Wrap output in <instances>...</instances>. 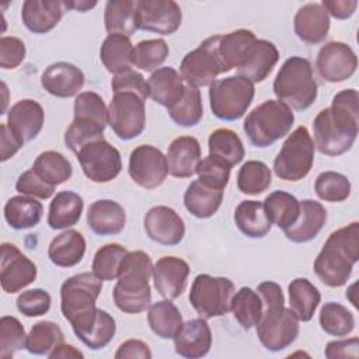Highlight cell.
Listing matches in <instances>:
<instances>
[{
	"mask_svg": "<svg viewBox=\"0 0 359 359\" xmlns=\"http://www.w3.org/2000/svg\"><path fill=\"white\" fill-rule=\"evenodd\" d=\"M45 121V112L42 105L35 100H20L17 101L7 114V126L13 135L21 142L25 143L35 139L42 130Z\"/></svg>",
	"mask_w": 359,
	"mask_h": 359,
	"instance_id": "7402d4cb",
	"label": "cell"
},
{
	"mask_svg": "<svg viewBox=\"0 0 359 359\" xmlns=\"http://www.w3.org/2000/svg\"><path fill=\"white\" fill-rule=\"evenodd\" d=\"M170 118L180 126L191 128L199 123L203 116V105L198 87L187 84L181 98L167 108Z\"/></svg>",
	"mask_w": 359,
	"mask_h": 359,
	"instance_id": "f6af8a7d",
	"label": "cell"
},
{
	"mask_svg": "<svg viewBox=\"0 0 359 359\" xmlns=\"http://www.w3.org/2000/svg\"><path fill=\"white\" fill-rule=\"evenodd\" d=\"M359 259V223L332 231L314 259V272L330 287L344 286Z\"/></svg>",
	"mask_w": 359,
	"mask_h": 359,
	"instance_id": "3957f363",
	"label": "cell"
},
{
	"mask_svg": "<svg viewBox=\"0 0 359 359\" xmlns=\"http://www.w3.org/2000/svg\"><path fill=\"white\" fill-rule=\"evenodd\" d=\"M147 86L149 97L165 108L175 104L181 98L185 88L181 74L170 66L154 70L147 80Z\"/></svg>",
	"mask_w": 359,
	"mask_h": 359,
	"instance_id": "f546056e",
	"label": "cell"
},
{
	"mask_svg": "<svg viewBox=\"0 0 359 359\" xmlns=\"http://www.w3.org/2000/svg\"><path fill=\"white\" fill-rule=\"evenodd\" d=\"M86 252V240L77 230H66L56 236L48 248L50 262L60 268H72L77 265Z\"/></svg>",
	"mask_w": 359,
	"mask_h": 359,
	"instance_id": "4dcf8cb0",
	"label": "cell"
},
{
	"mask_svg": "<svg viewBox=\"0 0 359 359\" xmlns=\"http://www.w3.org/2000/svg\"><path fill=\"white\" fill-rule=\"evenodd\" d=\"M50 294L43 289H28L18 294L17 309L25 317H39L50 309Z\"/></svg>",
	"mask_w": 359,
	"mask_h": 359,
	"instance_id": "9f6ffc18",
	"label": "cell"
},
{
	"mask_svg": "<svg viewBox=\"0 0 359 359\" xmlns=\"http://www.w3.org/2000/svg\"><path fill=\"white\" fill-rule=\"evenodd\" d=\"M143 227L147 237L161 245H177L185 236V223L182 217L170 206H153L143 219Z\"/></svg>",
	"mask_w": 359,
	"mask_h": 359,
	"instance_id": "d6986e66",
	"label": "cell"
},
{
	"mask_svg": "<svg viewBox=\"0 0 359 359\" xmlns=\"http://www.w3.org/2000/svg\"><path fill=\"white\" fill-rule=\"evenodd\" d=\"M202 150L194 136H180L174 139L167 150L168 174L175 178H189L196 172Z\"/></svg>",
	"mask_w": 359,
	"mask_h": 359,
	"instance_id": "4316f807",
	"label": "cell"
},
{
	"mask_svg": "<svg viewBox=\"0 0 359 359\" xmlns=\"http://www.w3.org/2000/svg\"><path fill=\"white\" fill-rule=\"evenodd\" d=\"M65 10V3L59 0H25L21 20L31 32L46 34L59 24Z\"/></svg>",
	"mask_w": 359,
	"mask_h": 359,
	"instance_id": "d4e9b609",
	"label": "cell"
},
{
	"mask_svg": "<svg viewBox=\"0 0 359 359\" xmlns=\"http://www.w3.org/2000/svg\"><path fill=\"white\" fill-rule=\"evenodd\" d=\"M76 156L83 174L97 184L112 181L122 170L121 153L105 139L87 143L76 153Z\"/></svg>",
	"mask_w": 359,
	"mask_h": 359,
	"instance_id": "5bb4252c",
	"label": "cell"
},
{
	"mask_svg": "<svg viewBox=\"0 0 359 359\" xmlns=\"http://www.w3.org/2000/svg\"><path fill=\"white\" fill-rule=\"evenodd\" d=\"M327 222L325 208L313 199L300 201V213L294 224L283 230L287 240L292 243H309L318 236Z\"/></svg>",
	"mask_w": 359,
	"mask_h": 359,
	"instance_id": "83f0119b",
	"label": "cell"
},
{
	"mask_svg": "<svg viewBox=\"0 0 359 359\" xmlns=\"http://www.w3.org/2000/svg\"><path fill=\"white\" fill-rule=\"evenodd\" d=\"M27 335L22 324L13 316L0 320V358L11 359L15 352L25 348Z\"/></svg>",
	"mask_w": 359,
	"mask_h": 359,
	"instance_id": "db71d44e",
	"label": "cell"
},
{
	"mask_svg": "<svg viewBox=\"0 0 359 359\" xmlns=\"http://www.w3.org/2000/svg\"><path fill=\"white\" fill-rule=\"evenodd\" d=\"M102 280L93 272H81L67 278L60 286V310L73 331L87 325L97 313V299Z\"/></svg>",
	"mask_w": 359,
	"mask_h": 359,
	"instance_id": "52a82bcc",
	"label": "cell"
},
{
	"mask_svg": "<svg viewBox=\"0 0 359 359\" xmlns=\"http://www.w3.org/2000/svg\"><path fill=\"white\" fill-rule=\"evenodd\" d=\"M230 311L244 330H251L258 324L262 314V302L257 290L248 286L234 292L230 302Z\"/></svg>",
	"mask_w": 359,
	"mask_h": 359,
	"instance_id": "ee69618b",
	"label": "cell"
},
{
	"mask_svg": "<svg viewBox=\"0 0 359 359\" xmlns=\"http://www.w3.org/2000/svg\"><path fill=\"white\" fill-rule=\"evenodd\" d=\"M125 223V209L112 199H98L88 208L87 224L98 236L118 234L123 230Z\"/></svg>",
	"mask_w": 359,
	"mask_h": 359,
	"instance_id": "f1b7e54d",
	"label": "cell"
},
{
	"mask_svg": "<svg viewBox=\"0 0 359 359\" xmlns=\"http://www.w3.org/2000/svg\"><path fill=\"white\" fill-rule=\"evenodd\" d=\"M15 189H17V192H20L22 195L32 196V198H39V199H48L55 192V187L42 181L32 171V168L24 171L18 177V180L15 182Z\"/></svg>",
	"mask_w": 359,
	"mask_h": 359,
	"instance_id": "680465c9",
	"label": "cell"
},
{
	"mask_svg": "<svg viewBox=\"0 0 359 359\" xmlns=\"http://www.w3.org/2000/svg\"><path fill=\"white\" fill-rule=\"evenodd\" d=\"M36 265L15 244H1L0 283L6 293H17L36 279Z\"/></svg>",
	"mask_w": 359,
	"mask_h": 359,
	"instance_id": "ac0fdd59",
	"label": "cell"
},
{
	"mask_svg": "<svg viewBox=\"0 0 359 359\" xmlns=\"http://www.w3.org/2000/svg\"><path fill=\"white\" fill-rule=\"evenodd\" d=\"M128 171L133 182L139 187L154 189L167 178V158L160 149L151 144H140L129 156Z\"/></svg>",
	"mask_w": 359,
	"mask_h": 359,
	"instance_id": "9a60e30c",
	"label": "cell"
},
{
	"mask_svg": "<svg viewBox=\"0 0 359 359\" xmlns=\"http://www.w3.org/2000/svg\"><path fill=\"white\" fill-rule=\"evenodd\" d=\"M262 203L269 222L282 230L294 224L300 213V201L285 191L271 192Z\"/></svg>",
	"mask_w": 359,
	"mask_h": 359,
	"instance_id": "f35d334b",
	"label": "cell"
},
{
	"mask_svg": "<svg viewBox=\"0 0 359 359\" xmlns=\"http://www.w3.org/2000/svg\"><path fill=\"white\" fill-rule=\"evenodd\" d=\"M112 90L114 93H135L139 97H142L144 101L149 97V86L144 77L133 70L132 67L128 70H123L121 73H116L112 79Z\"/></svg>",
	"mask_w": 359,
	"mask_h": 359,
	"instance_id": "6f0895ef",
	"label": "cell"
},
{
	"mask_svg": "<svg viewBox=\"0 0 359 359\" xmlns=\"http://www.w3.org/2000/svg\"><path fill=\"white\" fill-rule=\"evenodd\" d=\"M147 323L157 337L163 339H174L182 327V316L177 306L165 299L149 306Z\"/></svg>",
	"mask_w": 359,
	"mask_h": 359,
	"instance_id": "74e56055",
	"label": "cell"
},
{
	"mask_svg": "<svg viewBox=\"0 0 359 359\" xmlns=\"http://www.w3.org/2000/svg\"><path fill=\"white\" fill-rule=\"evenodd\" d=\"M314 142L306 126H297L283 142L273 160V171L285 181H300L314 163Z\"/></svg>",
	"mask_w": 359,
	"mask_h": 359,
	"instance_id": "30bf717a",
	"label": "cell"
},
{
	"mask_svg": "<svg viewBox=\"0 0 359 359\" xmlns=\"http://www.w3.org/2000/svg\"><path fill=\"white\" fill-rule=\"evenodd\" d=\"M84 79L83 72L77 66L69 62H56L43 70L41 84L50 95L69 98L80 94V90L84 86Z\"/></svg>",
	"mask_w": 359,
	"mask_h": 359,
	"instance_id": "603a6c76",
	"label": "cell"
},
{
	"mask_svg": "<svg viewBox=\"0 0 359 359\" xmlns=\"http://www.w3.org/2000/svg\"><path fill=\"white\" fill-rule=\"evenodd\" d=\"M65 7L69 10H74V11H80V13H86L91 8H94L97 6V1H88V0H70V1H63Z\"/></svg>",
	"mask_w": 359,
	"mask_h": 359,
	"instance_id": "003e7915",
	"label": "cell"
},
{
	"mask_svg": "<svg viewBox=\"0 0 359 359\" xmlns=\"http://www.w3.org/2000/svg\"><path fill=\"white\" fill-rule=\"evenodd\" d=\"M273 93L279 101L296 111L311 107L317 98L318 84L309 59L302 56L286 59L273 80Z\"/></svg>",
	"mask_w": 359,
	"mask_h": 359,
	"instance_id": "5b68a950",
	"label": "cell"
},
{
	"mask_svg": "<svg viewBox=\"0 0 359 359\" xmlns=\"http://www.w3.org/2000/svg\"><path fill=\"white\" fill-rule=\"evenodd\" d=\"M255 39V34L250 29H236L226 35H220L219 56L224 73L230 72L234 67L237 69L245 49Z\"/></svg>",
	"mask_w": 359,
	"mask_h": 359,
	"instance_id": "7dc6e473",
	"label": "cell"
},
{
	"mask_svg": "<svg viewBox=\"0 0 359 359\" xmlns=\"http://www.w3.org/2000/svg\"><path fill=\"white\" fill-rule=\"evenodd\" d=\"M222 202L223 191L210 188L199 180L192 181L184 194V205L187 210L198 219L212 217L219 210Z\"/></svg>",
	"mask_w": 359,
	"mask_h": 359,
	"instance_id": "d6a6232c",
	"label": "cell"
},
{
	"mask_svg": "<svg viewBox=\"0 0 359 359\" xmlns=\"http://www.w3.org/2000/svg\"><path fill=\"white\" fill-rule=\"evenodd\" d=\"M359 130V94L355 88L337 93L332 104L321 109L313 121L314 147L325 156L346 153Z\"/></svg>",
	"mask_w": 359,
	"mask_h": 359,
	"instance_id": "6da1fadb",
	"label": "cell"
},
{
	"mask_svg": "<svg viewBox=\"0 0 359 359\" xmlns=\"http://www.w3.org/2000/svg\"><path fill=\"white\" fill-rule=\"evenodd\" d=\"M116 332L115 318L105 310L97 309L95 317L83 328L74 331L76 337L90 349L98 351L105 348Z\"/></svg>",
	"mask_w": 359,
	"mask_h": 359,
	"instance_id": "60d3db41",
	"label": "cell"
},
{
	"mask_svg": "<svg viewBox=\"0 0 359 359\" xmlns=\"http://www.w3.org/2000/svg\"><path fill=\"white\" fill-rule=\"evenodd\" d=\"M25 43L15 36H1L0 66L1 69H15L25 59Z\"/></svg>",
	"mask_w": 359,
	"mask_h": 359,
	"instance_id": "91938a15",
	"label": "cell"
},
{
	"mask_svg": "<svg viewBox=\"0 0 359 359\" xmlns=\"http://www.w3.org/2000/svg\"><path fill=\"white\" fill-rule=\"evenodd\" d=\"M43 213V206L32 196L18 195L10 198L4 205V219L14 230L35 227Z\"/></svg>",
	"mask_w": 359,
	"mask_h": 359,
	"instance_id": "836d02e7",
	"label": "cell"
},
{
	"mask_svg": "<svg viewBox=\"0 0 359 359\" xmlns=\"http://www.w3.org/2000/svg\"><path fill=\"white\" fill-rule=\"evenodd\" d=\"M316 67L323 80L328 83H341L348 80L356 72L358 57L348 43L331 41L320 48Z\"/></svg>",
	"mask_w": 359,
	"mask_h": 359,
	"instance_id": "e0dca14e",
	"label": "cell"
},
{
	"mask_svg": "<svg viewBox=\"0 0 359 359\" xmlns=\"http://www.w3.org/2000/svg\"><path fill=\"white\" fill-rule=\"evenodd\" d=\"M209 154L227 163L230 167L241 163L245 150L238 135L227 128L215 129L208 139Z\"/></svg>",
	"mask_w": 359,
	"mask_h": 359,
	"instance_id": "b9f144b4",
	"label": "cell"
},
{
	"mask_svg": "<svg viewBox=\"0 0 359 359\" xmlns=\"http://www.w3.org/2000/svg\"><path fill=\"white\" fill-rule=\"evenodd\" d=\"M188 275L189 265L180 257L165 255L153 265L154 287L167 300H174L185 292Z\"/></svg>",
	"mask_w": 359,
	"mask_h": 359,
	"instance_id": "ffe728a7",
	"label": "cell"
},
{
	"mask_svg": "<svg viewBox=\"0 0 359 359\" xmlns=\"http://www.w3.org/2000/svg\"><path fill=\"white\" fill-rule=\"evenodd\" d=\"M279 60L278 48L266 39H255L241 56L237 66L238 76L248 79L252 84L264 81Z\"/></svg>",
	"mask_w": 359,
	"mask_h": 359,
	"instance_id": "44dd1931",
	"label": "cell"
},
{
	"mask_svg": "<svg viewBox=\"0 0 359 359\" xmlns=\"http://www.w3.org/2000/svg\"><path fill=\"white\" fill-rule=\"evenodd\" d=\"M108 125V108L102 97L94 91H83L74 100V118L65 132V144L77 153L90 142L104 139Z\"/></svg>",
	"mask_w": 359,
	"mask_h": 359,
	"instance_id": "8992f818",
	"label": "cell"
},
{
	"mask_svg": "<svg viewBox=\"0 0 359 359\" xmlns=\"http://www.w3.org/2000/svg\"><path fill=\"white\" fill-rule=\"evenodd\" d=\"M294 122L292 108L279 100H266L244 119L243 129L255 147H268L285 137Z\"/></svg>",
	"mask_w": 359,
	"mask_h": 359,
	"instance_id": "ba28073f",
	"label": "cell"
},
{
	"mask_svg": "<svg viewBox=\"0 0 359 359\" xmlns=\"http://www.w3.org/2000/svg\"><path fill=\"white\" fill-rule=\"evenodd\" d=\"M320 4L328 15H332L337 20H346L352 17L358 7L356 0H323Z\"/></svg>",
	"mask_w": 359,
	"mask_h": 359,
	"instance_id": "be15d7a7",
	"label": "cell"
},
{
	"mask_svg": "<svg viewBox=\"0 0 359 359\" xmlns=\"http://www.w3.org/2000/svg\"><path fill=\"white\" fill-rule=\"evenodd\" d=\"M231 167L217 157L206 156L196 165L198 180L215 189H224L230 180Z\"/></svg>",
	"mask_w": 359,
	"mask_h": 359,
	"instance_id": "11a10c76",
	"label": "cell"
},
{
	"mask_svg": "<svg viewBox=\"0 0 359 359\" xmlns=\"http://www.w3.org/2000/svg\"><path fill=\"white\" fill-rule=\"evenodd\" d=\"M289 309L299 321L307 323L313 318L320 302L321 294L318 289L306 278L293 279L289 286Z\"/></svg>",
	"mask_w": 359,
	"mask_h": 359,
	"instance_id": "d590c367",
	"label": "cell"
},
{
	"mask_svg": "<svg viewBox=\"0 0 359 359\" xmlns=\"http://www.w3.org/2000/svg\"><path fill=\"white\" fill-rule=\"evenodd\" d=\"M234 223L237 229L250 238H262L271 231L264 203L259 201H243L234 210Z\"/></svg>",
	"mask_w": 359,
	"mask_h": 359,
	"instance_id": "e575fe53",
	"label": "cell"
},
{
	"mask_svg": "<svg viewBox=\"0 0 359 359\" xmlns=\"http://www.w3.org/2000/svg\"><path fill=\"white\" fill-rule=\"evenodd\" d=\"M168 53L170 49L164 39H144L133 48L132 65L140 70L154 72L164 63Z\"/></svg>",
	"mask_w": 359,
	"mask_h": 359,
	"instance_id": "f907efd6",
	"label": "cell"
},
{
	"mask_svg": "<svg viewBox=\"0 0 359 359\" xmlns=\"http://www.w3.org/2000/svg\"><path fill=\"white\" fill-rule=\"evenodd\" d=\"M32 171L46 184L56 187L66 182L72 177L73 167L62 153L48 150L35 158Z\"/></svg>",
	"mask_w": 359,
	"mask_h": 359,
	"instance_id": "7bdbcfd3",
	"label": "cell"
},
{
	"mask_svg": "<svg viewBox=\"0 0 359 359\" xmlns=\"http://www.w3.org/2000/svg\"><path fill=\"white\" fill-rule=\"evenodd\" d=\"M262 302V314L257 327V337L262 346L279 352L292 345L299 335V320L285 307V296L276 282L266 280L257 286Z\"/></svg>",
	"mask_w": 359,
	"mask_h": 359,
	"instance_id": "7a4b0ae2",
	"label": "cell"
},
{
	"mask_svg": "<svg viewBox=\"0 0 359 359\" xmlns=\"http://www.w3.org/2000/svg\"><path fill=\"white\" fill-rule=\"evenodd\" d=\"M0 139H1V147H0V160L4 163L8 158H11L21 147V142L13 135V132L8 129L7 123H1L0 126Z\"/></svg>",
	"mask_w": 359,
	"mask_h": 359,
	"instance_id": "e7e4bbea",
	"label": "cell"
},
{
	"mask_svg": "<svg viewBox=\"0 0 359 359\" xmlns=\"http://www.w3.org/2000/svg\"><path fill=\"white\" fill-rule=\"evenodd\" d=\"M65 335L62 328L53 321H38L32 325L29 334L27 335L25 349L32 355L48 356L60 344H63Z\"/></svg>",
	"mask_w": 359,
	"mask_h": 359,
	"instance_id": "bcb514c9",
	"label": "cell"
},
{
	"mask_svg": "<svg viewBox=\"0 0 359 359\" xmlns=\"http://www.w3.org/2000/svg\"><path fill=\"white\" fill-rule=\"evenodd\" d=\"M293 27L300 41L307 45H316L328 35L330 15L320 3H307L297 10Z\"/></svg>",
	"mask_w": 359,
	"mask_h": 359,
	"instance_id": "484cf974",
	"label": "cell"
},
{
	"mask_svg": "<svg viewBox=\"0 0 359 359\" xmlns=\"http://www.w3.org/2000/svg\"><path fill=\"white\" fill-rule=\"evenodd\" d=\"M137 28L160 35L174 34L182 21L181 7L174 0H137Z\"/></svg>",
	"mask_w": 359,
	"mask_h": 359,
	"instance_id": "2e32d148",
	"label": "cell"
},
{
	"mask_svg": "<svg viewBox=\"0 0 359 359\" xmlns=\"http://www.w3.org/2000/svg\"><path fill=\"white\" fill-rule=\"evenodd\" d=\"M104 24L108 35L118 34L130 36L137 28L136 1L133 0H109L104 10Z\"/></svg>",
	"mask_w": 359,
	"mask_h": 359,
	"instance_id": "8d00e7d4",
	"label": "cell"
},
{
	"mask_svg": "<svg viewBox=\"0 0 359 359\" xmlns=\"http://www.w3.org/2000/svg\"><path fill=\"white\" fill-rule=\"evenodd\" d=\"M108 125L122 140L137 137L146 125L144 100L135 93H114L108 105Z\"/></svg>",
	"mask_w": 359,
	"mask_h": 359,
	"instance_id": "4fadbf2b",
	"label": "cell"
},
{
	"mask_svg": "<svg viewBox=\"0 0 359 359\" xmlns=\"http://www.w3.org/2000/svg\"><path fill=\"white\" fill-rule=\"evenodd\" d=\"M358 348H359V339L356 337L348 338V339L330 341L325 346L324 355L328 359L358 358Z\"/></svg>",
	"mask_w": 359,
	"mask_h": 359,
	"instance_id": "94428289",
	"label": "cell"
},
{
	"mask_svg": "<svg viewBox=\"0 0 359 359\" xmlns=\"http://www.w3.org/2000/svg\"><path fill=\"white\" fill-rule=\"evenodd\" d=\"M254 94V84L243 76L216 80L209 86L210 111L222 121H237L250 108Z\"/></svg>",
	"mask_w": 359,
	"mask_h": 359,
	"instance_id": "9c48e42d",
	"label": "cell"
},
{
	"mask_svg": "<svg viewBox=\"0 0 359 359\" xmlns=\"http://www.w3.org/2000/svg\"><path fill=\"white\" fill-rule=\"evenodd\" d=\"M153 275V264L144 251H128L123 257L118 282L114 286L112 296L115 306L128 314L144 311L151 302V289L149 279Z\"/></svg>",
	"mask_w": 359,
	"mask_h": 359,
	"instance_id": "277c9868",
	"label": "cell"
},
{
	"mask_svg": "<svg viewBox=\"0 0 359 359\" xmlns=\"http://www.w3.org/2000/svg\"><path fill=\"white\" fill-rule=\"evenodd\" d=\"M126 358H139V359H150L151 351L149 345L140 339H128L122 342L115 352V359H126Z\"/></svg>",
	"mask_w": 359,
	"mask_h": 359,
	"instance_id": "6125c7cd",
	"label": "cell"
},
{
	"mask_svg": "<svg viewBox=\"0 0 359 359\" xmlns=\"http://www.w3.org/2000/svg\"><path fill=\"white\" fill-rule=\"evenodd\" d=\"M126 248L118 243H109L97 250L93 259V273L101 280H114L118 278L119 266L126 255Z\"/></svg>",
	"mask_w": 359,
	"mask_h": 359,
	"instance_id": "816d5d0a",
	"label": "cell"
},
{
	"mask_svg": "<svg viewBox=\"0 0 359 359\" xmlns=\"http://www.w3.org/2000/svg\"><path fill=\"white\" fill-rule=\"evenodd\" d=\"M318 321L321 330L332 337H346L355 330L353 314L341 303L328 302L323 304Z\"/></svg>",
	"mask_w": 359,
	"mask_h": 359,
	"instance_id": "c3c4849f",
	"label": "cell"
},
{
	"mask_svg": "<svg viewBox=\"0 0 359 359\" xmlns=\"http://www.w3.org/2000/svg\"><path fill=\"white\" fill-rule=\"evenodd\" d=\"M212 331L205 318H192L182 323L181 330L174 337L175 352L188 359H198L210 351Z\"/></svg>",
	"mask_w": 359,
	"mask_h": 359,
	"instance_id": "cb8c5ba5",
	"label": "cell"
},
{
	"mask_svg": "<svg viewBox=\"0 0 359 359\" xmlns=\"http://www.w3.org/2000/svg\"><path fill=\"white\" fill-rule=\"evenodd\" d=\"M314 191L325 202H342L351 195V182L341 172L324 171L316 178Z\"/></svg>",
	"mask_w": 359,
	"mask_h": 359,
	"instance_id": "f5cc1de1",
	"label": "cell"
},
{
	"mask_svg": "<svg viewBox=\"0 0 359 359\" xmlns=\"http://www.w3.org/2000/svg\"><path fill=\"white\" fill-rule=\"evenodd\" d=\"M234 283L229 278L199 273L191 286L189 302L201 318L209 320L230 311Z\"/></svg>",
	"mask_w": 359,
	"mask_h": 359,
	"instance_id": "8fae6325",
	"label": "cell"
},
{
	"mask_svg": "<svg viewBox=\"0 0 359 359\" xmlns=\"http://www.w3.org/2000/svg\"><path fill=\"white\" fill-rule=\"evenodd\" d=\"M220 35L206 38L199 46L188 52L180 66V74L194 87L210 86L220 73H224L219 56Z\"/></svg>",
	"mask_w": 359,
	"mask_h": 359,
	"instance_id": "7c38bea8",
	"label": "cell"
},
{
	"mask_svg": "<svg viewBox=\"0 0 359 359\" xmlns=\"http://www.w3.org/2000/svg\"><path fill=\"white\" fill-rule=\"evenodd\" d=\"M48 358H50V359H83L84 355L73 345L60 344L55 351H52L48 355Z\"/></svg>",
	"mask_w": 359,
	"mask_h": 359,
	"instance_id": "03108f58",
	"label": "cell"
},
{
	"mask_svg": "<svg viewBox=\"0 0 359 359\" xmlns=\"http://www.w3.org/2000/svg\"><path fill=\"white\" fill-rule=\"evenodd\" d=\"M272 182L271 168L258 160H248L237 174V188L245 195H258L269 188Z\"/></svg>",
	"mask_w": 359,
	"mask_h": 359,
	"instance_id": "681fc988",
	"label": "cell"
},
{
	"mask_svg": "<svg viewBox=\"0 0 359 359\" xmlns=\"http://www.w3.org/2000/svg\"><path fill=\"white\" fill-rule=\"evenodd\" d=\"M83 198L73 191L57 192L50 205L48 213V224L53 230H63L74 226L83 213Z\"/></svg>",
	"mask_w": 359,
	"mask_h": 359,
	"instance_id": "1f68e13d",
	"label": "cell"
},
{
	"mask_svg": "<svg viewBox=\"0 0 359 359\" xmlns=\"http://www.w3.org/2000/svg\"><path fill=\"white\" fill-rule=\"evenodd\" d=\"M133 46L128 36L112 34L108 35L100 49V59L109 73H121L130 69Z\"/></svg>",
	"mask_w": 359,
	"mask_h": 359,
	"instance_id": "ab89813d",
	"label": "cell"
}]
</instances>
